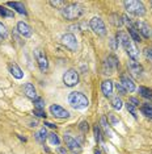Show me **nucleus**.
<instances>
[{
	"mask_svg": "<svg viewBox=\"0 0 152 154\" xmlns=\"http://www.w3.org/2000/svg\"><path fill=\"white\" fill-rule=\"evenodd\" d=\"M60 12H62V16L66 20H77L79 17L83 16L84 9L79 4H68V6L63 7Z\"/></svg>",
	"mask_w": 152,
	"mask_h": 154,
	"instance_id": "1",
	"label": "nucleus"
},
{
	"mask_svg": "<svg viewBox=\"0 0 152 154\" xmlns=\"http://www.w3.org/2000/svg\"><path fill=\"white\" fill-rule=\"evenodd\" d=\"M68 103L75 109H85L89 105V100L86 99V96L81 92H76V91L68 95Z\"/></svg>",
	"mask_w": 152,
	"mask_h": 154,
	"instance_id": "2",
	"label": "nucleus"
},
{
	"mask_svg": "<svg viewBox=\"0 0 152 154\" xmlns=\"http://www.w3.org/2000/svg\"><path fill=\"white\" fill-rule=\"evenodd\" d=\"M126 11L128 13H132L135 16H144L146 15V7L142 1H135V0H130V1H123Z\"/></svg>",
	"mask_w": 152,
	"mask_h": 154,
	"instance_id": "3",
	"label": "nucleus"
},
{
	"mask_svg": "<svg viewBox=\"0 0 152 154\" xmlns=\"http://www.w3.org/2000/svg\"><path fill=\"white\" fill-rule=\"evenodd\" d=\"M122 46L125 48L126 53L128 54V57H130L132 61H135V62L138 61L139 59V50H138V48H136V45L134 44V41L131 40L130 37H128L126 41H123Z\"/></svg>",
	"mask_w": 152,
	"mask_h": 154,
	"instance_id": "4",
	"label": "nucleus"
},
{
	"mask_svg": "<svg viewBox=\"0 0 152 154\" xmlns=\"http://www.w3.org/2000/svg\"><path fill=\"white\" fill-rule=\"evenodd\" d=\"M89 27H91V29L93 30L97 36H101V37L106 36V27H105L104 21H102L100 17H93V19L89 21Z\"/></svg>",
	"mask_w": 152,
	"mask_h": 154,
	"instance_id": "5",
	"label": "nucleus"
},
{
	"mask_svg": "<svg viewBox=\"0 0 152 154\" xmlns=\"http://www.w3.org/2000/svg\"><path fill=\"white\" fill-rule=\"evenodd\" d=\"M63 83H64L67 87H73L79 83V74L76 70L71 69L63 74Z\"/></svg>",
	"mask_w": 152,
	"mask_h": 154,
	"instance_id": "6",
	"label": "nucleus"
},
{
	"mask_svg": "<svg viewBox=\"0 0 152 154\" xmlns=\"http://www.w3.org/2000/svg\"><path fill=\"white\" fill-rule=\"evenodd\" d=\"M60 41H62L63 45L67 49H70L71 51L77 50V38H76L72 33H66V34H63Z\"/></svg>",
	"mask_w": 152,
	"mask_h": 154,
	"instance_id": "7",
	"label": "nucleus"
},
{
	"mask_svg": "<svg viewBox=\"0 0 152 154\" xmlns=\"http://www.w3.org/2000/svg\"><path fill=\"white\" fill-rule=\"evenodd\" d=\"M50 112H51V115L54 117H56V119H68V117H70V112H68L67 109H64L63 107L58 105V104H52V105L50 107Z\"/></svg>",
	"mask_w": 152,
	"mask_h": 154,
	"instance_id": "8",
	"label": "nucleus"
},
{
	"mask_svg": "<svg viewBox=\"0 0 152 154\" xmlns=\"http://www.w3.org/2000/svg\"><path fill=\"white\" fill-rule=\"evenodd\" d=\"M34 54H36V58H37V62H38L39 70L43 71V72L47 71V69H49V61H47L46 54H45L42 50H36L34 51Z\"/></svg>",
	"mask_w": 152,
	"mask_h": 154,
	"instance_id": "9",
	"label": "nucleus"
},
{
	"mask_svg": "<svg viewBox=\"0 0 152 154\" xmlns=\"http://www.w3.org/2000/svg\"><path fill=\"white\" fill-rule=\"evenodd\" d=\"M121 84H122L123 87H125V90L128 91V92H134V91L136 90L135 83H134L132 78L128 74H122V77H121Z\"/></svg>",
	"mask_w": 152,
	"mask_h": 154,
	"instance_id": "10",
	"label": "nucleus"
},
{
	"mask_svg": "<svg viewBox=\"0 0 152 154\" xmlns=\"http://www.w3.org/2000/svg\"><path fill=\"white\" fill-rule=\"evenodd\" d=\"M136 28L139 30V34H142L144 38H149L152 36V29L149 28V25L144 21H138L136 23Z\"/></svg>",
	"mask_w": 152,
	"mask_h": 154,
	"instance_id": "11",
	"label": "nucleus"
},
{
	"mask_svg": "<svg viewBox=\"0 0 152 154\" xmlns=\"http://www.w3.org/2000/svg\"><path fill=\"white\" fill-rule=\"evenodd\" d=\"M64 142H66V145L68 146L70 150H73V151L81 150V146H80V143H79V141H76V138L71 137L70 134H64Z\"/></svg>",
	"mask_w": 152,
	"mask_h": 154,
	"instance_id": "12",
	"label": "nucleus"
},
{
	"mask_svg": "<svg viewBox=\"0 0 152 154\" xmlns=\"http://www.w3.org/2000/svg\"><path fill=\"white\" fill-rule=\"evenodd\" d=\"M17 30H18V33H20L22 37H25V38L31 37V34H33V32H31V28L29 27L26 23H24V21H20L17 24Z\"/></svg>",
	"mask_w": 152,
	"mask_h": 154,
	"instance_id": "13",
	"label": "nucleus"
},
{
	"mask_svg": "<svg viewBox=\"0 0 152 154\" xmlns=\"http://www.w3.org/2000/svg\"><path fill=\"white\" fill-rule=\"evenodd\" d=\"M24 94H25L29 99H31L33 101L36 100V99H38V96H37V91H36V88H34V86L31 84V83H25V86H24Z\"/></svg>",
	"mask_w": 152,
	"mask_h": 154,
	"instance_id": "14",
	"label": "nucleus"
},
{
	"mask_svg": "<svg viewBox=\"0 0 152 154\" xmlns=\"http://www.w3.org/2000/svg\"><path fill=\"white\" fill-rule=\"evenodd\" d=\"M128 70H130V72L134 77H140L142 72H143V67L135 61L128 62Z\"/></svg>",
	"mask_w": 152,
	"mask_h": 154,
	"instance_id": "15",
	"label": "nucleus"
},
{
	"mask_svg": "<svg viewBox=\"0 0 152 154\" xmlns=\"http://www.w3.org/2000/svg\"><path fill=\"white\" fill-rule=\"evenodd\" d=\"M101 91L106 98H110L113 94V82L112 80H109V79L104 80V82L101 83Z\"/></svg>",
	"mask_w": 152,
	"mask_h": 154,
	"instance_id": "16",
	"label": "nucleus"
},
{
	"mask_svg": "<svg viewBox=\"0 0 152 154\" xmlns=\"http://www.w3.org/2000/svg\"><path fill=\"white\" fill-rule=\"evenodd\" d=\"M9 72L16 78V79H22V78H24L22 70H21L16 63H10L9 65Z\"/></svg>",
	"mask_w": 152,
	"mask_h": 154,
	"instance_id": "17",
	"label": "nucleus"
},
{
	"mask_svg": "<svg viewBox=\"0 0 152 154\" xmlns=\"http://www.w3.org/2000/svg\"><path fill=\"white\" fill-rule=\"evenodd\" d=\"M8 6H9L10 8L15 9L16 12H18L20 15H26V9H25V7H24V4L17 3V1H9Z\"/></svg>",
	"mask_w": 152,
	"mask_h": 154,
	"instance_id": "18",
	"label": "nucleus"
},
{
	"mask_svg": "<svg viewBox=\"0 0 152 154\" xmlns=\"http://www.w3.org/2000/svg\"><path fill=\"white\" fill-rule=\"evenodd\" d=\"M34 137H36V140L38 141V142H41V143H43L45 142V140H46L47 137H49V134H47V130H46V128H41V129L38 130V132L34 134Z\"/></svg>",
	"mask_w": 152,
	"mask_h": 154,
	"instance_id": "19",
	"label": "nucleus"
},
{
	"mask_svg": "<svg viewBox=\"0 0 152 154\" xmlns=\"http://www.w3.org/2000/svg\"><path fill=\"white\" fill-rule=\"evenodd\" d=\"M110 104H112V107L114 109H122V107H123V101H122V99L121 98H118V96H113L112 98V100H110Z\"/></svg>",
	"mask_w": 152,
	"mask_h": 154,
	"instance_id": "20",
	"label": "nucleus"
},
{
	"mask_svg": "<svg viewBox=\"0 0 152 154\" xmlns=\"http://www.w3.org/2000/svg\"><path fill=\"white\" fill-rule=\"evenodd\" d=\"M128 36H130V38L134 41V42H140L142 41L140 34H139V32L135 29V28H130V29H128Z\"/></svg>",
	"mask_w": 152,
	"mask_h": 154,
	"instance_id": "21",
	"label": "nucleus"
},
{
	"mask_svg": "<svg viewBox=\"0 0 152 154\" xmlns=\"http://www.w3.org/2000/svg\"><path fill=\"white\" fill-rule=\"evenodd\" d=\"M110 23H112L114 27H122V24H123V21H122V16H119V15H117V13H114V15H112L110 16Z\"/></svg>",
	"mask_w": 152,
	"mask_h": 154,
	"instance_id": "22",
	"label": "nucleus"
},
{
	"mask_svg": "<svg viewBox=\"0 0 152 154\" xmlns=\"http://www.w3.org/2000/svg\"><path fill=\"white\" fill-rule=\"evenodd\" d=\"M139 94H140L143 98L151 99V100H152V90H149V88H147V87H139Z\"/></svg>",
	"mask_w": 152,
	"mask_h": 154,
	"instance_id": "23",
	"label": "nucleus"
},
{
	"mask_svg": "<svg viewBox=\"0 0 152 154\" xmlns=\"http://www.w3.org/2000/svg\"><path fill=\"white\" fill-rule=\"evenodd\" d=\"M101 127H102V129L105 130V133H106L109 137H113L112 132H110V124H107L106 117H101Z\"/></svg>",
	"mask_w": 152,
	"mask_h": 154,
	"instance_id": "24",
	"label": "nucleus"
},
{
	"mask_svg": "<svg viewBox=\"0 0 152 154\" xmlns=\"http://www.w3.org/2000/svg\"><path fill=\"white\" fill-rule=\"evenodd\" d=\"M142 113L146 117H149V119H152V105H149V104H146V105H143L140 108Z\"/></svg>",
	"mask_w": 152,
	"mask_h": 154,
	"instance_id": "25",
	"label": "nucleus"
},
{
	"mask_svg": "<svg viewBox=\"0 0 152 154\" xmlns=\"http://www.w3.org/2000/svg\"><path fill=\"white\" fill-rule=\"evenodd\" d=\"M106 63L109 65L110 67H112L113 70H115L118 67V59L115 58L114 56H110V57H107V61H106Z\"/></svg>",
	"mask_w": 152,
	"mask_h": 154,
	"instance_id": "26",
	"label": "nucleus"
},
{
	"mask_svg": "<svg viewBox=\"0 0 152 154\" xmlns=\"http://www.w3.org/2000/svg\"><path fill=\"white\" fill-rule=\"evenodd\" d=\"M107 120H109V124L113 125V127H117L119 124V119L114 113H107Z\"/></svg>",
	"mask_w": 152,
	"mask_h": 154,
	"instance_id": "27",
	"label": "nucleus"
},
{
	"mask_svg": "<svg viewBox=\"0 0 152 154\" xmlns=\"http://www.w3.org/2000/svg\"><path fill=\"white\" fill-rule=\"evenodd\" d=\"M49 140H50V142H51L52 145H59L60 143V140H59V137H58L56 133H50Z\"/></svg>",
	"mask_w": 152,
	"mask_h": 154,
	"instance_id": "28",
	"label": "nucleus"
},
{
	"mask_svg": "<svg viewBox=\"0 0 152 154\" xmlns=\"http://www.w3.org/2000/svg\"><path fill=\"white\" fill-rule=\"evenodd\" d=\"M8 37V30L3 23H0V38H7Z\"/></svg>",
	"mask_w": 152,
	"mask_h": 154,
	"instance_id": "29",
	"label": "nucleus"
},
{
	"mask_svg": "<svg viewBox=\"0 0 152 154\" xmlns=\"http://www.w3.org/2000/svg\"><path fill=\"white\" fill-rule=\"evenodd\" d=\"M34 104H36V109H43L45 108V100L42 98H38L34 100Z\"/></svg>",
	"mask_w": 152,
	"mask_h": 154,
	"instance_id": "30",
	"label": "nucleus"
},
{
	"mask_svg": "<svg viewBox=\"0 0 152 154\" xmlns=\"http://www.w3.org/2000/svg\"><path fill=\"white\" fill-rule=\"evenodd\" d=\"M0 15L4 17H13V12H10L9 9L4 8V7H0Z\"/></svg>",
	"mask_w": 152,
	"mask_h": 154,
	"instance_id": "31",
	"label": "nucleus"
},
{
	"mask_svg": "<svg viewBox=\"0 0 152 154\" xmlns=\"http://www.w3.org/2000/svg\"><path fill=\"white\" fill-rule=\"evenodd\" d=\"M126 108H127V111L136 119V108H135V105H132L131 103H128V101H127V103H126Z\"/></svg>",
	"mask_w": 152,
	"mask_h": 154,
	"instance_id": "32",
	"label": "nucleus"
},
{
	"mask_svg": "<svg viewBox=\"0 0 152 154\" xmlns=\"http://www.w3.org/2000/svg\"><path fill=\"white\" fill-rule=\"evenodd\" d=\"M93 132H94V138H96V141L97 142H100V141H101V133H100V127L98 125H94Z\"/></svg>",
	"mask_w": 152,
	"mask_h": 154,
	"instance_id": "33",
	"label": "nucleus"
},
{
	"mask_svg": "<svg viewBox=\"0 0 152 154\" xmlns=\"http://www.w3.org/2000/svg\"><path fill=\"white\" fill-rule=\"evenodd\" d=\"M122 21L125 23L126 25H127V27H128V29H130V28H134L132 21H131V19L127 16V15H123V16H122Z\"/></svg>",
	"mask_w": 152,
	"mask_h": 154,
	"instance_id": "34",
	"label": "nucleus"
},
{
	"mask_svg": "<svg viewBox=\"0 0 152 154\" xmlns=\"http://www.w3.org/2000/svg\"><path fill=\"white\" fill-rule=\"evenodd\" d=\"M115 88H117V91H118L119 95H126V92H127V91L125 90V87H123L121 83H115Z\"/></svg>",
	"mask_w": 152,
	"mask_h": 154,
	"instance_id": "35",
	"label": "nucleus"
},
{
	"mask_svg": "<svg viewBox=\"0 0 152 154\" xmlns=\"http://www.w3.org/2000/svg\"><path fill=\"white\" fill-rule=\"evenodd\" d=\"M144 56H146V58L148 59L149 62H152V49L151 48H146V49H144Z\"/></svg>",
	"mask_w": 152,
	"mask_h": 154,
	"instance_id": "36",
	"label": "nucleus"
},
{
	"mask_svg": "<svg viewBox=\"0 0 152 154\" xmlns=\"http://www.w3.org/2000/svg\"><path fill=\"white\" fill-rule=\"evenodd\" d=\"M109 44H110V48H112L113 50H117V49H118V41L115 40L114 37H112V38H110Z\"/></svg>",
	"mask_w": 152,
	"mask_h": 154,
	"instance_id": "37",
	"label": "nucleus"
},
{
	"mask_svg": "<svg viewBox=\"0 0 152 154\" xmlns=\"http://www.w3.org/2000/svg\"><path fill=\"white\" fill-rule=\"evenodd\" d=\"M33 113L38 117H45V119H46V112H45L43 109H34Z\"/></svg>",
	"mask_w": 152,
	"mask_h": 154,
	"instance_id": "38",
	"label": "nucleus"
},
{
	"mask_svg": "<svg viewBox=\"0 0 152 154\" xmlns=\"http://www.w3.org/2000/svg\"><path fill=\"white\" fill-rule=\"evenodd\" d=\"M80 129H81V132H88L89 124H88L86 121H81V122H80Z\"/></svg>",
	"mask_w": 152,
	"mask_h": 154,
	"instance_id": "39",
	"label": "nucleus"
},
{
	"mask_svg": "<svg viewBox=\"0 0 152 154\" xmlns=\"http://www.w3.org/2000/svg\"><path fill=\"white\" fill-rule=\"evenodd\" d=\"M128 103H131L132 105H135V107H138L139 104H140L138 99H135V98H130V99H128Z\"/></svg>",
	"mask_w": 152,
	"mask_h": 154,
	"instance_id": "40",
	"label": "nucleus"
},
{
	"mask_svg": "<svg viewBox=\"0 0 152 154\" xmlns=\"http://www.w3.org/2000/svg\"><path fill=\"white\" fill-rule=\"evenodd\" d=\"M63 4H64V1H50V6H52V7H62Z\"/></svg>",
	"mask_w": 152,
	"mask_h": 154,
	"instance_id": "41",
	"label": "nucleus"
},
{
	"mask_svg": "<svg viewBox=\"0 0 152 154\" xmlns=\"http://www.w3.org/2000/svg\"><path fill=\"white\" fill-rule=\"evenodd\" d=\"M58 153L59 154H67V150L64 148H58Z\"/></svg>",
	"mask_w": 152,
	"mask_h": 154,
	"instance_id": "42",
	"label": "nucleus"
},
{
	"mask_svg": "<svg viewBox=\"0 0 152 154\" xmlns=\"http://www.w3.org/2000/svg\"><path fill=\"white\" fill-rule=\"evenodd\" d=\"M45 125H47V127H50V128H55V125L51 124V122H45Z\"/></svg>",
	"mask_w": 152,
	"mask_h": 154,
	"instance_id": "43",
	"label": "nucleus"
},
{
	"mask_svg": "<svg viewBox=\"0 0 152 154\" xmlns=\"http://www.w3.org/2000/svg\"><path fill=\"white\" fill-rule=\"evenodd\" d=\"M94 154H100V151H96V153H94Z\"/></svg>",
	"mask_w": 152,
	"mask_h": 154,
	"instance_id": "44",
	"label": "nucleus"
},
{
	"mask_svg": "<svg viewBox=\"0 0 152 154\" xmlns=\"http://www.w3.org/2000/svg\"><path fill=\"white\" fill-rule=\"evenodd\" d=\"M151 6H152V3H151Z\"/></svg>",
	"mask_w": 152,
	"mask_h": 154,
	"instance_id": "45",
	"label": "nucleus"
}]
</instances>
